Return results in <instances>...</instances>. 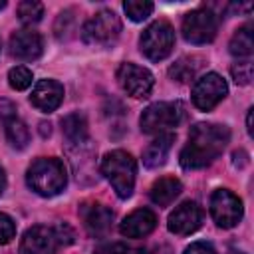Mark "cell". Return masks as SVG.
<instances>
[{"label": "cell", "instance_id": "20", "mask_svg": "<svg viewBox=\"0 0 254 254\" xmlns=\"http://www.w3.org/2000/svg\"><path fill=\"white\" fill-rule=\"evenodd\" d=\"M62 131L71 145L87 141V119L83 113H69L62 119Z\"/></svg>", "mask_w": 254, "mask_h": 254}, {"label": "cell", "instance_id": "28", "mask_svg": "<svg viewBox=\"0 0 254 254\" xmlns=\"http://www.w3.org/2000/svg\"><path fill=\"white\" fill-rule=\"evenodd\" d=\"M71 24H73V12H71V10L62 12L60 18H58V22H56V36H58L60 40L67 38V32H69V26H71Z\"/></svg>", "mask_w": 254, "mask_h": 254}, {"label": "cell", "instance_id": "19", "mask_svg": "<svg viewBox=\"0 0 254 254\" xmlns=\"http://www.w3.org/2000/svg\"><path fill=\"white\" fill-rule=\"evenodd\" d=\"M228 50L236 58H250L252 56V52H254V30H252L250 24L240 26L232 34V38L228 42Z\"/></svg>", "mask_w": 254, "mask_h": 254}, {"label": "cell", "instance_id": "1", "mask_svg": "<svg viewBox=\"0 0 254 254\" xmlns=\"http://www.w3.org/2000/svg\"><path fill=\"white\" fill-rule=\"evenodd\" d=\"M230 141V131L218 123H196L189 133V143L181 151L183 169H202L210 165Z\"/></svg>", "mask_w": 254, "mask_h": 254}, {"label": "cell", "instance_id": "35", "mask_svg": "<svg viewBox=\"0 0 254 254\" xmlns=\"http://www.w3.org/2000/svg\"><path fill=\"white\" fill-rule=\"evenodd\" d=\"M4 187H6V175H4V169L0 167V194L4 192Z\"/></svg>", "mask_w": 254, "mask_h": 254}, {"label": "cell", "instance_id": "26", "mask_svg": "<svg viewBox=\"0 0 254 254\" xmlns=\"http://www.w3.org/2000/svg\"><path fill=\"white\" fill-rule=\"evenodd\" d=\"M230 73H232V79L238 83V85H248L252 81V73H254V67L250 62H238L230 67Z\"/></svg>", "mask_w": 254, "mask_h": 254}, {"label": "cell", "instance_id": "3", "mask_svg": "<svg viewBox=\"0 0 254 254\" xmlns=\"http://www.w3.org/2000/svg\"><path fill=\"white\" fill-rule=\"evenodd\" d=\"M101 175L109 181L119 198H129L135 189L137 165L131 153L115 149L101 159Z\"/></svg>", "mask_w": 254, "mask_h": 254}, {"label": "cell", "instance_id": "38", "mask_svg": "<svg viewBox=\"0 0 254 254\" xmlns=\"http://www.w3.org/2000/svg\"><path fill=\"white\" fill-rule=\"evenodd\" d=\"M4 6H6V2H4V0H0V10H2Z\"/></svg>", "mask_w": 254, "mask_h": 254}, {"label": "cell", "instance_id": "10", "mask_svg": "<svg viewBox=\"0 0 254 254\" xmlns=\"http://www.w3.org/2000/svg\"><path fill=\"white\" fill-rule=\"evenodd\" d=\"M117 81L125 93L131 97H147L153 91L155 77L147 67H141L137 64H121L117 69Z\"/></svg>", "mask_w": 254, "mask_h": 254}, {"label": "cell", "instance_id": "37", "mask_svg": "<svg viewBox=\"0 0 254 254\" xmlns=\"http://www.w3.org/2000/svg\"><path fill=\"white\" fill-rule=\"evenodd\" d=\"M228 254H244V252H240V250H230Z\"/></svg>", "mask_w": 254, "mask_h": 254}, {"label": "cell", "instance_id": "32", "mask_svg": "<svg viewBox=\"0 0 254 254\" xmlns=\"http://www.w3.org/2000/svg\"><path fill=\"white\" fill-rule=\"evenodd\" d=\"M185 254H216V250L208 242H192L185 250Z\"/></svg>", "mask_w": 254, "mask_h": 254}, {"label": "cell", "instance_id": "18", "mask_svg": "<svg viewBox=\"0 0 254 254\" xmlns=\"http://www.w3.org/2000/svg\"><path fill=\"white\" fill-rule=\"evenodd\" d=\"M183 190V185L179 179L175 177H161L159 181L153 183L151 190H149V196L155 204L159 206H169Z\"/></svg>", "mask_w": 254, "mask_h": 254}, {"label": "cell", "instance_id": "11", "mask_svg": "<svg viewBox=\"0 0 254 254\" xmlns=\"http://www.w3.org/2000/svg\"><path fill=\"white\" fill-rule=\"evenodd\" d=\"M60 246L62 244L52 226L36 224L24 232L18 252L20 254H56Z\"/></svg>", "mask_w": 254, "mask_h": 254}, {"label": "cell", "instance_id": "16", "mask_svg": "<svg viewBox=\"0 0 254 254\" xmlns=\"http://www.w3.org/2000/svg\"><path fill=\"white\" fill-rule=\"evenodd\" d=\"M81 218H83V226L87 230V234L99 238L105 236L111 230V222H113V210L105 204H89L81 210Z\"/></svg>", "mask_w": 254, "mask_h": 254}, {"label": "cell", "instance_id": "29", "mask_svg": "<svg viewBox=\"0 0 254 254\" xmlns=\"http://www.w3.org/2000/svg\"><path fill=\"white\" fill-rule=\"evenodd\" d=\"M127 252L129 248L125 242H103L93 250V254H127Z\"/></svg>", "mask_w": 254, "mask_h": 254}, {"label": "cell", "instance_id": "13", "mask_svg": "<svg viewBox=\"0 0 254 254\" xmlns=\"http://www.w3.org/2000/svg\"><path fill=\"white\" fill-rule=\"evenodd\" d=\"M44 40L34 30H18L10 36V54L22 62H32L42 56Z\"/></svg>", "mask_w": 254, "mask_h": 254}, {"label": "cell", "instance_id": "9", "mask_svg": "<svg viewBox=\"0 0 254 254\" xmlns=\"http://www.w3.org/2000/svg\"><path fill=\"white\" fill-rule=\"evenodd\" d=\"M210 214L220 228H232L242 218V200L228 189H218L210 196Z\"/></svg>", "mask_w": 254, "mask_h": 254}, {"label": "cell", "instance_id": "2", "mask_svg": "<svg viewBox=\"0 0 254 254\" xmlns=\"http://www.w3.org/2000/svg\"><path fill=\"white\" fill-rule=\"evenodd\" d=\"M26 183L34 192H38L42 196H54L65 189L67 173L60 159L40 157L30 165V169L26 173Z\"/></svg>", "mask_w": 254, "mask_h": 254}, {"label": "cell", "instance_id": "27", "mask_svg": "<svg viewBox=\"0 0 254 254\" xmlns=\"http://www.w3.org/2000/svg\"><path fill=\"white\" fill-rule=\"evenodd\" d=\"M14 236H16V222L6 212H0V244H8Z\"/></svg>", "mask_w": 254, "mask_h": 254}, {"label": "cell", "instance_id": "31", "mask_svg": "<svg viewBox=\"0 0 254 254\" xmlns=\"http://www.w3.org/2000/svg\"><path fill=\"white\" fill-rule=\"evenodd\" d=\"M54 230H56V234H58L60 244H71V242H73V230H71L67 224L60 222L58 226H54Z\"/></svg>", "mask_w": 254, "mask_h": 254}, {"label": "cell", "instance_id": "12", "mask_svg": "<svg viewBox=\"0 0 254 254\" xmlns=\"http://www.w3.org/2000/svg\"><path fill=\"white\" fill-rule=\"evenodd\" d=\"M202 222V210L194 200H185L181 202L169 216V230L177 236H187L194 232Z\"/></svg>", "mask_w": 254, "mask_h": 254}, {"label": "cell", "instance_id": "21", "mask_svg": "<svg viewBox=\"0 0 254 254\" xmlns=\"http://www.w3.org/2000/svg\"><path fill=\"white\" fill-rule=\"evenodd\" d=\"M198 69H200V60L198 58H194V56L192 58H181L177 64L171 65L169 75L175 81H179V83H187V81L194 79V75L198 73Z\"/></svg>", "mask_w": 254, "mask_h": 254}, {"label": "cell", "instance_id": "23", "mask_svg": "<svg viewBox=\"0 0 254 254\" xmlns=\"http://www.w3.org/2000/svg\"><path fill=\"white\" fill-rule=\"evenodd\" d=\"M44 16V4L36 2V0H24L18 4V18L22 24L32 26L36 22H40Z\"/></svg>", "mask_w": 254, "mask_h": 254}, {"label": "cell", "instance_id": "22", "mask_svg": "<svg viewBox=\"0 0 254 254\" xmlns=\"http://www.w3.org/2000/svg\"><path fill=\"white\" fill-rule=\"evenodd\" d=\"M6 139L14 149H24L30 143V129L18 117L6 123Z\"/></svg>", "mask_w": 254, "mask_h": 254}, {"label": "cell", "instance_id": "15", "mask_svg": "<svg viewBox=\"0 0 254 254\" xmlns=\"http://www.w3.org/2000/svg\"><path fill=\"white\" fill-rule=\"evenodd\" d=\"M157 226V216L151 208H137L119 224V232L127 238H143Z\"/></svg>", "mask_w": 254, "mask_h": 254}, {"label": "cell", "instance_id": "5", "mask_svg": "<svg viewBox=\"0 0 254 254\" xmlns=\"http://www.w3.org/2000/svg\"><path fill=\"white\" fill-rule=\"evenodd\" d=\"M139 46H141V52L145 54V58H149L151 62L165 60L173 52V46H175V30H173V26L169 22H165V20L153 22L141 34Z\"/></svg>", "mask_w": 254, "mask_h": 254}, {"label": "cell", "instance_id": "17", "mask_svg": "<svg viewBox=\"0 0 254 254\" xmlns=\"http://www.w3.org/2000/svg\"><path fill=\"white\" fill-rule=\"evenodd\" d=\"M173 143H175V135L173 133H163L157 139H153L143 151V165L149 167V169H157V167L165 165Z\"/></svg>", "mask_w": 254, "mask_h": 254}, {"label": "cell", "instance_id": "4", "mask_svg": "<svg viewBox=\"0 0 254 254\" xmlns=\"http://www.w3.org/2000/svg\"><path fill=\"white\" fill-rule=\"evenodd\" d=\"M187 111L181 101H157L141 113V129L151 135H163L165 131L179 127Z\"/></svg>", "mask_w": 254, "mask_h": 254}, {"label": "cell", "instance_id": "33", "mask_svg": "<svg viewBox=\"0 0 254 254\" xmlns=\"http://www.w3.org/2000/svg\"><path fill=\"white\" fill-rule=\"evenodd\" d=\"M252 113H254V109L250 107V109H248V115H246V129H248V135H252Z\"/></svg>", "mask_w": 254, "mask_h": 254}, {"label": "cell", "instance_id": "24", "mask_svg": "<svg viewBox=\"0 0 254 254\" xmlns=\"http://www.w3.org/2000/svg\"><path fill=\"white\" fill-rule=\"evenodd\" d=\"M123 10L133 22H143L151 16L153 2H149V0H127V2H123Z\"/></svg>", "mask_w": 254, "mask_h": 254}, {"label": "cell", "instance_id": "8", "mask_svg": "<svg viewBox=\"0 0 254 254\" xmlns=\"http://www.w3.org/2000/svg\"><path fill=\"white\" fill-rule=\"evenodd\" d=\"M226 93H228L226 81L218 73L210 71L196 79L192 87V103L200 111H210L226 97Z\"/></svg>", "mask_w": 254, "mask_h": 254}, {"label": "cell", "instance_id": "34", "mask_svg": "<svg viewBox=\"0 0 254 254\" xmlns=\"http://www.w3.org/2000/svg\"><path fill=\"white\" fill-rule=\"evenodd\" d=\"M52 125L50 123H40V133H42V137H48L50 133H52V129H50Z\"/></svg>", "mask_w": 254, "mask_h": 254}, {"label": "cell", "instance_id": "14", "mask_svg": "<svg viewBox=\"0 0 254 254\" xmlns=\"http://www.w3.org/2000/svg\"><path fill=\"white\" fill-rule=\"evenodd\" d=\"M30 101L34 107H38L44 113H50L60 107L64 101V85L56 79H40L30 95Z\"/></svg>", "mask_w": 254, "mask_h": 254}, {"label": "cell", "instance_id": "30", "mask_svg": "<svg viewBox=\"0 0 254 254\" xmlns=\"http://www.w3.org/2000/svg\"><path fill=\"white\" fill-rule=\"evenodd\" d=\"M12 119H16V105H14L10 99L0 97V123L6 125V123H10Z\"/></svg>", "mask_w": 254, "mask_h": 254}, {"label": "cell", "instance_id": "25", "mask_svg": "<svg viewBox=\"0 0 254 254\" xmlns=\"http://www.w3.org/2000/svg\"><path fill=\"white\" fill-rule=\"evenodd\" d=\"M32 79H34L32 71L28 67H24V65H16V67H12L8 71V83L16 91H22V89L30 87L32 85Z\"/></svg>", "mask_w": 254, "mask_h": 254}, {"label": "cell", "instance_id": "36", "mask_svg": "<svg viewBox=\"0 0 254 254\" xmlns=\"http://www.w3.org/2000/svg\"><path fill=\"white\" fill-rule=\"evenodd\" d=\"M133 254H149V250L147 248H137V250H133Z\"/></svg>", "mask_w": 254, "mask_h": 254}, {"label": "cell", "instance_id": "6", "mask_svg": "<svg viewBox=\"0 0 254 254\" xmlns=\"http://www.w3.org/2000/svg\"><path fill=\"white\" fill-rule=\"evenodd\" d=\"M121 32V20L113 10H99L81 28V38L85 44L107 46L115 42Z\"/></svg>", "mask_w": 254, "mask_h": 254}, {"label": "cell", "instance_id": "7", "mask_svg": "<svg viewBox=\"0 0 254 254\" xmlns=\"http://www.w3.org/2000/svg\"><path fill=\"white\" fill-rule=\"evenodd\" d=\"M216 32L218 18L206 8L192 10L183 18V36L190 44H208L214 40Z\"/></svg>", "mask_w": 254, "mask_h": 254}]
</instances>
